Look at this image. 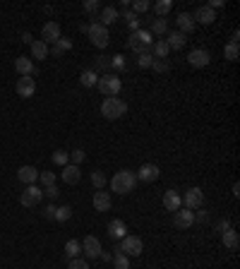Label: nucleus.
<instances>
[{
	"label": "nucleus",
	"mask_w": 240,
	"mask_h": 269,
	"mask_svg": "<svg viewBox=\"0 0 240 269\" xmlns=\"http://www.w3.org/2000/svg\"><path fill=\"white\" fill-rule=\"evenodd\" d=\"M171 10H173V0H159V2L154 5V12H156L161 20H163V17L171 12Z\"/></svg>",
	"instance_id": "nucleus-32"
},
{
	"label": "nucleus",
	"mask_w": 240,
	"mask_h": 269,
	"mask_svg": "<svg viewBox=\"0 0 240 269\" xmlns=\"http://www.w3.org/2000/svg\"><path fill=\"white\" fill-rule=\"evenodd\" d=\"M39 180L43 183V187L56 185V173H53V171H43V173H39Z\"/></svg>",
	"instance_id": "nucleus-43"
},
{
	"label": "nucleus",
	"mask_w": 240,
	"mask_h": 269,
	"mask_svg": "<svg viewBox=\"0 0 240 269\" xmlns=\"http://www.w3.org/2000/svg\"><path fill=\"white\" fill-rule=\"evenodd\" d=\"M137 183H140V180H137V176H135L132 171L122 168V171H118V173L111 178V190L118 192V195H130Z\"/></svg>",
	"instance_id": "nucleus-1"
},
{
	"label": "nucleus",
	"mask_w": 240,
	"mask_h": 269,
	"mask_svg": "<svg viewBox=\"0 0 240 269\" xmlns=\"http://www.w3.org/2000/svg\"><path fill=\"white\" fill-rule=\"evenodd\" d=\"M209 60H211V53L204 51V48H195V51L187 53V65H192V67H207Z\"/></svg>",
	"instance_id": "nucleus-13"
},
{
	"label": "nucleus",
	"mask_w": 240,
	"mask_h": 269,
	"mask_svg": "<svg viewBox=\"0 0 240 269\" xmlns=\"http://www.w3.org/2000/svg\"><path fill=\"white\" fill-rule=\"evenodd\" d=\"M84 12H89V15H94V12H99L101 10V5H99V0H84Z\"/></svg>",
	"instance_id": "nucleus-46"
},
{
	"label": "nucleus",
	"mask_w": 240,
	"mask_h": 269,
	"mask_svg": "<svg viewBox=\"0 0 240 269\" xmlns=\"http://www.w3.org/2000/svg\"><path fill=\"white\" fill-rule=\"evenodd\" d=\"M221 240H223L226 250H238V245H240L238 231H233V228H226V231H221Z\"/></svg>",
	"instance_id": "nucleus-24"
},
{
	"label": "nucleus",
	"mask_w": 240,
	"mask_h": 269,
	"mask_svg": "<svg viewBox=\"0 0 240 269\" xmlns=\"http://www.w3.org/2000/svg\"><path fill=\"white\" fill-rule=\"evenodd\" d=\"M56 221L60 224H65V221H70L72 219V207H67V205H62V207H56V216H53Z\"/></svg>",
	"instance_id": "nucleus-34"
},
{
	"label": "nucleus",
	"mask_w": 240,
	"mask_h": 269,
	"mask_svg": "<svg viewBox=\"0 0 240 269\" xmlns=\"http://www.w3.org/2000/svg\"><path fill=\"white\" fill-rule=\"evenodd\" d=\"M15 70H17L22 77H31V75H36V67H34V62H31L29 58H24V56L15 58Z\"/></svg>",
	"instance_id": "nucleus-21"
},
{
	"label": "nucleus",
	"mask_w": 240,
	"mask_h": 269,
	"mask_svg": "<svg viewBox=\"0 0 240 269\" xmlns=\"http://www.w3.org/2000/svg\"><path fill=\"white\" fill-rule=\"evenodd\" d=\"M80 252H82V243H80V240L70 238L67 243H65V255H67L70 260H75V257H77Z\"/></svg>",
	"instance_id": "nucleus-31"
},
{
	"label": "nucleus",
	"mask_w": 240,
	"mask_h": 269,
	"mask_svg": "<svg viewBox=\"0 0 240 269\" xmlns=\"http://www.w3.org/2000/svg\"><path fill=\"white\" fill-rule=\"evenodd\" d=\"M106 176H103V171H94V173H91V185H94V187H96V190H103V187H106Z\"/></svg>",
	"instance_id": "nucleus-37"
},
{
	"label": "nucleus",
	"mask_w": 240,
	"mask_h": 269,
	"mask_svg": "<svg viewBox=\"0 0 240 269\" xmlns=\"http://www.w3.org/2000/svg\"><path fill=\"white\" fill-rule=\"evenodd\" d=\"M185 41H187V36H185V34H180V31H171V34H168V39H166L168 48H173V51H180V48L185 46Z\"/></svg>",
	"instance_id": "nucleus-26"
},
{
	"label": "nucleus",
	"mask_w": 240,
	"mask_h": 269,
	"mask_svg": "<svg viewBox=\"0 0 240 269\" xmlns=\"http://www.w3.org/2000/svg\"><path fill=\"white\" fill-rule=\"evenodd\" d=\"M58 195H60V192H58V187H56V185H48V187L43 190V197H51V200H56Z\"/></svg>",
	"instance_id": "nucleus-47"
},
{
	"label": "nucleus",
	"mask_w": 240,
	"mask_h": 269,
	"mask_svg": "<svg viewBox=\"0 0 240 269\" xmlns=\"http://www.w3.org/2000/svg\"><path fill=\"white\" fill-rule=\"evenodd\" d=\"M240 56V43H226L223 46V58L231 60V62H236Z\"/></svg>",
	"instance_id": "nucleus-33"
},
{
	"label": "nucleus",
	"mask_w": 240,
	"mask_h": 269,
	"mask_svg": "<svg viewBox=\"0 0 240 269\" xmlns=\"http://www.w3.org/2000/svg\"><path fill=\"white\" fill-rule=\"evenodd\" d=\"M202 205H204V192H202V187H187V192L182 195V207L185 209H202Z\"/></svg>",
	"instance_id": "nucleus-7"
},
{
	"label": "nucleus",
	"mask_w": 240,
	"mask_h": 269,
	"mask_svg": "<svg viewBox=\"0 0 240 269\" xmlns=\"http://www.w3.org/2000/svg\"><path fill=\"white\" fill-rule=\"evenodd\" d=\"M67 156H70V161H72L75 166H80V164L84 161V156H87V154H84V149H75L72 154H67Z\"/></svg>",
	"instance_id": "nucleus-44"
},
{
	"label": "nucleus",
	"mask_w": 240,
	"mask_h": 269,
	"mask_svg": "<svg viewBox=\"0 0 240 269\" xmlns=\"http://www.w3.org/2000/svg\"><path fill=\"white\" fill-rule=\"evenodd\" d=\"M207 219H209V214H207L204 209H200L197 214H195V221H207Z\"/></svg>",
	"instance_id": "nucleus-49"
},
{
	"label": "nucleus",
	"mask_w": 240,
	"mask_h": 269,
	"mask_svg": "<svg viewBox=\"0 0 240 269\" xmlns=\"http://www.w3.org/2000/svg\"><path fill=\"white\" fill-rule=\"evenodd\" d=\"M149 51H151V56H154L156 60H168V51H171V48H168V43H166V41H154Z\"/></svg>",
	"instance_id": "nucleus-25"
},
{
	"label": "nucleus",
	"mask_w": 240,
	"mask_h": 269,
	"mask_svg": "<svg viewBox=\"0 0 240 269\" xmlns=\"http://www.w3.org/2000/svg\"><path fill=\"white\" fill-rule=\"evenodd\" d=\"M137 180H142V183H154V180H159V176H161V171H159V166L156 164H144L137 173Z\"/></svg>",
	"instance_id": "nucleus-16"
},
{
	"label": "nucleus",
	"mask_w": 240,
	"mask_h": 269,
	"mask_svg": "<svg viewBox=\"0 0 240 269\" xmlns=\"http://www.w3.org/2000/svg\"><path fill=\"white\" fill-rule=\"evenodd\" d=\"M15 89H17V94L22 99H31L36 94V82H34V77H20L17 84H15Z\"/></svg>",
	"instance_id": "nucleus-15"
},
{
	"label": "nucleus",
	"mask_w": 240,
	"mask_h": 269,
	"mask_svg": "<svg viewBox=\"0 0 240 269\" xmlns=\"http://www.w3.org/2000/svg\"><path fill=\"white\" fill-rule=\"evenodd\" d=\"M149 0H135V2H132V12H135V15H140V12H149Z\"/></svg>",
	"instance_id": "nucleus-41"
},
{
	"label": "nucleus",
	"mask_w": 240,
	"mask_h": 269,
	"mask_svg": "<svg viewBox=\"0 0 240 269\" xmlns=\"http://www.w3.org/2000/svg\"><path fill=\"white\" fill-rule=\"evenodd\" d=\"M151 43H154V34H151L149 29L132 31L130 39H127V48L135 51V53H144V51H149Z\"/></svg>",
	"instance_id": "nucleus-3"
},
{
	"label": "nucleus",
	"mask_w": 240,
	"mask_h": 269,
	"mask_svg": "<svg viewBox=\"0 0 240 269\" xmlns=\"http://www.w3.org/2000/svg\"><path fill=\"white\" fill-rule=\"evenodd\" d=\"M125 67H127V62H125V56L116 53V56L111 58V70H113V75H118V72H125Z\"/></svg>",
	"instance_id": "nucleus-35"
},
{
	"label": "nucleus",
	"mask_w": 240,
	"mask_h": 269,
	"mask_svg": "<svg viewBox=\"0 0 240 269\" xmlns=\"http://www.w3.org/2000/svg\"><path fill=\"white\" fill-rule=\"evenodd\" d=\"M82 252H84L87 260H96L101 255V240L96 238V236H87V238L82 240Z\"/></svg>",
	"instance_id": "nucleus-11"
},
{
	"label": "nucleus",
	"mask_w": 240,
	"mask_h": 269,
	"mask_svg": "<svg viewBox=\"0 0 240 269\" xmlns=\"http://www.w3.org/2000/svg\"><path fill=\"white\" fill-rule=\"evenodd\" d=\"M151 34H159V36H161V34H166V31H168V24H166V20H161V17H159V20H154V22H151Z\"/></svg>",
	"instance_id": "nucleus-38"
},
{
	"label": "nucleus",
	"mask_w": 240,
	"mask_h": 269,
	"mask_svg": "<svg viewBox=\"0 0 240 269\" xmlns=\"http://www.w3.org/2000/svg\"><path fill=\"white\" fill-rule=\"evenodd\" d=\"M127 113V103L118 99V96H108V99H103V103H101V116L108 120H118L122 118Z\"/></svg>",
	"instance_id": "nucleus-2"
},
{
	"label": "nucleus",
	"mask_w": 240,
	"mask_h": 269,
	"mask_svg": "<svg viewBox=\"0 0 240 269\" xmlns=\"http://www.w3.org/2000/svg\"><path fill=\"white\" fill-rule=\"evenodd\" d=\"M96 82H99V72H96V70H94V67H91V70H84V72H82V75H80V84H82V87H96Z\"/></svg>",
	"instance_id": "nucleus-27"
},
{
	"label": "nucleus",
	"mask_w": 240,
	"mask_h": 269,
	"mask_svg": "<svg viewBox=\"0 0 240 269\" xmlns=\"http://www.w3.org/2000/svg\"><path fill=\"white\" fill-rule=\"evenodd\" d=\"M99 257H101L103 262H111V260H113V257H111V252H103V250H101V255H99Z\"/></svg>",
	"instance_id": "nucleus-53"
},
{
	"label": "nucleus",
	"mask_w": 240,
	"mask_h": 269,
	"mask_svg": "<svg viewBox=\"0 0 240 269\" xmlns=\"http://www.w3.org/2000/svg\"><path fill=\"white\" fill-rule=\"evenodd\" d=\"M22 41H24V43H29V46L34 43V39H31V34H29V31H24V34H22Z\"/></svg>",
	"instance_id": "nucleus-50"
},
{
	"label": "nucleus",
	"mask_w": 240,
	"mask_h": 269,
	"mask_svg": "<svg viewBox=\"0 0 240 269\" xmlns=\"http://www.w3.org/2000/svg\"><path fill=\"white\" fill-rule=\"evenodd\" d=\"M39 173H41V171H36L34 166H20V171H17V178L22 180V183H27V185H36V180H39Z\"/></svg>",
	"instance_id": "nucleus-22"
},
{
	"label": "nucleus",
	"mask_w": 240,
	"mask_h": 269,
	"mask_svg": "<svg viewBox=\"0 0 240 269\" xmlns=\"http://www.w3.org/2000/svg\"><path fill=\"white\" fill-rule=\"evenodd\" d=\"M72 48V39H65V36H60L58 41L53 43V46H48V56L53 53V58H60L65 51H70Z\"/></svg>",
	"instance_id": "nucleus-23"
},
{
	"label": "nucleus",
	"mask_w": 240,
	"mask_h": 269,
	"mask_svg": "<svg viewBox=\"0 0 240 269\" xmlns=\"http://www.w3.org/2000/svg\"><path fill=\"white\" fill-rule=\"evenodd\" d=\"M163 207L168 211H178L182 207V197H180L178 190H166L163 192Z\"/></svg>",
	"instance_id": "nucleus-17"
},
{
	"label": "nucleus",
	"mask_w": 240,
	"mask_h": 269,
	"mask_svg": "<svg viewBox=\"0 0 240 269\" xmlns=\"http://www.w3.org/2000/svg\"><path fill=\"white\" fill-rule=\"evenodd\" d=\"M176 22H178V31H180V34H185V36H187V34H192L195 27H197V24H195V20H192V12H180Z\"/></svg>",
	"instance_id": "nucleus-19"
},
{
	"label": "nucleus",
	"mask_w": 240,
	"mask_h": 269,
	"mask_svg": "<svg viewBox=\"0 0 240 269\" xmlns=\"http://www.w3.org/2000/svg\"><path fill=\"white\" fill-rule=\"evenodd\" d=\"M151 62H154V56H151L149 51L137 53V65H140V67H144V70H147V67H151Z\"/></svg>",
	"instance_id": "nucleus-39"
},
{
	"label": "nucleus",
	"mask_w": 240,
	"mask_h": 269,
	"mask_svg": "<svg viewBox=\"0 0 240 269\" xmlns=\"http://www.w3.org/2000/svg\"><path fill=\"white\" fill-rule=\"evenodd\" d=\"M43 216H46V219H53V216H56V205H48V207L43 209Z\"/></svg>",
	"instance_id": "nucleus-48"
},
{
	"label": "nucleus",
	"mask_w": 240,
	"mask_h": 269,
	"mask_svg": "<svg viewBox=\"0 0 240 269\" xmlns=\"http://www.w3.org/2000/svg\"><path fill=\"white\" fill-rule=\"evenodd\" d=\"M67 269H89V260H80V257H75V260H70Z\"/></svg>",
	"instance_id": "nucleus-45"
},
{
	"label": "nucleus",
	"mask_w": 240,
	"mask_h": 269,
	"mask_svg": "<svg viewBox=\"0 0 240 269\" xmlns=\"http://www.w3.org/2000/svg\"><path fill=\"white\" fill-rule=\"evenodd\" d=\"M41 200H43V190H41V187H36V185H27V187H24V192L20 195L22 207H36Z\"/></svg>",
	"instance_id": "nucleus-8"
},
{
	"label": "nucleus",
	"mask_w": 240,
	"mask_h": 269,
	"mask_svg": "<svg viewBox=\"0 0 240 269\" xmlns=\"http://www.w3.org/2000/svg\"><path fill=\"white\" fill-rule=\"evenodd\" d=\"M87 34H89V41L96 46V48H106L108 46V41H111V36H108V29L101 24V22H94L87 27Z\"/></svg>",
	"instance_id": "nucleus-6"
},
{
	"label": "nucleus",
	"mask_w": 240,
	"mask_h": 269,
	"mask_svg": "<svg viewBox=\"0 0 240 269\" xmlns=\"http://www.w3.org/2000/svg\"><path fill=\"white\" fill-rule=\"evenodd\" d=\"M41 36H43L41 41H43L46 46H53L60 36H62V34H60V24H58V22H53V20H51V22H46V24H43V29H41Z\"/></svg>",
	"instance_id": "nucleus-10"
},
{
	"label": "nucleus",
	"mask_w": 240,
	"mask_h": 269,
	"mask_svg": "<svg viewBox=\"0 0 240 269\" xmlns=\"http://www.w3.org/2000/svg\"><path fill=\"white\" fill-rule=\"evenodd\" d=\"M111 262H113V267H116V269H130V257H127V255H122V252H116Z\"/></svg>",
	"instance_id": "nucleus-36"
},
{
	"label": "nucleus",
	"mask_w": 240,
	"mask_h": 269,
	"mask_svg": "<svg viewBox=\"0 0 240 269\" xmlns=\"http://www.w3.org/2000/svg\"><path fill=\"white\" fill-rule=\"evenodd\" d=\"M207 5H209L211 10H216V7H221V5H223V0H211V2H207Z\"/></svg>",
	"instance_id": "nucleus-52"
},
{
	"label": "nucleus",
	"mask_w": 240,
	"mask_h": 269,
	"mask_svg": "<svg viewBox=\"0 0 240 269\" xmlns=\"http://www.w3.org/2000/svg\"><path fill=\"white\" fill-rule=\"evenodd\" d=\"M108 236L113 240H122L127 236V226H125L122 219H111V221H108Z\"/></svg>",
	"instance_id": "nucleus-18"
},
{
	"label": "nucleus",
	"mask_w": 240,
	"mask_h": 269,
	"mask_svg": "<svg viewBox=\"0 0 240 269\" xmlns=\"http://www.w3.org/2000/svg\"><path fill=\"white\" fill-rule=\"evenodd\" d=\"M125 22H127V29H130V34H132V31H140V27H142L140 15H135L132 10H125Z\"/></svg>",
	"instance_id": "nucleus-28"
},
{
	"label": "nucleus",
	"mask_w": 240,
	"mask_h": 269,
	"mask_svg": "<svg viewBox=\"0 0 240 269\" xmlns=\"http://www.w3.org/2000/svg\"><path fill=\"white\" fill-rule=\"evenodd\" d=\"M62 180L67 183V185H75V183H80L82 178V171H80V166H75V164H67V166H62Z\"/></svg>",
	"instance_id": "nucleus-20"
},
{
	"label": "nucleus",
	"mask_w": 240,
	"mask_h": 269,
	"mask_svg": "<svg viewBox=\"0 0 240 269\" xmlns=\"http://www.w3.org/2000/svg\"><path fill=\"white\" fill-rule=\"evenodd\" d=\"M233 195H236V197L240 195V183H233Z\"/></svg>",
	"instance_id": "nucleus-55"
},
{
	"label": "nucleus",
	"mask_w": 240,
	"mask_h": 269,
	"mask_svg": "<svg viewBox=\"0 0 240 269\" xmlns=\"http://www.w3.org/2000/svg\"><path fill=\"white\" fill-rule=\"evenodd\" d=\"M96 87H99V91H101V94L108 99V96H118V91L122 89V82H120L118 75H113V72H106V75H101V77H99Z\"/></svg>",
	"instance_id": "nucleus-4"
},
{
	"label": "nucleus",
	"mask_w": 240,
	"mask_h": 269,
	"mask_svg": "<svg viewBox=\"0 0 240 269\" xmlns=\"http://www.w3.org/2000/svg\"><path fill=\"white\" fill-rule=\"evenodd\" d=\"M116 20H118V10H116V7H101V24H103V27L113 24Z\"/></svg>",
	"instance_id": "nucleus-30"
},
{
	"label": "nucleus",
	"mask_w": 240,
	"mask_h": 269,
	"mask_svg": "<svg viewBox=\"0 0 240 269\" xmlns=\"http://www.w3.org/2000/svg\"><path fill=\"white\" fill-rule=\"evenodd\" d=\"M231 43H240V31H238V29L231 34Z\"/></svg>",
	"instance_id": "nucleus-51"
},
{
	"label": "nucleus",
	"mask_w": 240,
	"mask_h": 269,
	"mask_svg": "<svg viewBox=\"0 0 240 269\" xmlns=\"http://www.w3.org/2000/svg\"><path fill=\"white\" fill-rule=\"evenodd\" d=\"M118 252H122V255H127V257H137V255H142V250H144V243H142V238H137V236H125V238L120 240V245L116 248Z\"/></svg>",
	"instance_id": "nucleus-5"
},
{
	"label": "nucleus",
	"mask_w": 240,
	"mask_h": 269,
	"mask_svg": "<svg viewBox=\"0 0 240 269\" xmlns=\"http://www.w3.org/2000/svg\"><path fill=\"white\" fill-rule=\"evenodd\" d=\"M192 20H195V24L200 22V24L207 27V24H214V22H216V12L211 10L209 5H202V7H197V10L192 12Z\"/></svg>",
	"instance_id": "nucleus-14"
},
{
	"label": "nucleus",
	"mask_w": 240,
	"mask_h": 269,
	"mask_svg": "<svg viewBox=\"0 0 240 269\" xmlns=\"http://www.w3.org/2000/svg\"><path fill=\"white\" fill-rule=\"evenodd\" d=\"M120 7L122 10H130V0H120Z\"/></svg>",
	"instance_id": "nucleus-54"
},
{
	"label": "nucleus",
	"mask_w": 240,
	"mask_h": 269,
	"mask_svg": "<svg viewBox=\"0 0 240 269\" xmlns=\"http://www.w3.org/2000/svg\"><path fill=\"white\" fill-rule=\"evenodd\" d=\"M192 224H195V211H192V209L180 207L178 211H173V226H176V228H180V231H187Z\"/></svg>",
	"instance_id": "nucleus-9"
},
{
	"label": "nucleus",
	"mask_w": 240,
	"mask_h": 269,
	"mask_svg": "<svg viewBox=\"0 0 240 269\" xmlns=\"http://www.w3.org/2000/svg\"><path fill=\"white\" fill-rule=\"evenodd\" d=\"M53 164H58V166H67L70 164V156H67V151H53Z\"/></svg>",
	"instance_id": "nucleus-40"
},
{
	"label": "nucleus",
	"mask_w": 240,
	"mask_h": 269,
	"mask_svg": "<svg viewBox=\"0 0 240 269\" xmlns=\"http://www.w3.org/2000/svg\"><path fill=\"white\" fill-rule=\"evenodd\" d=\"M31 56L36 60H46L48 58V46H46L43 41H34V43H31Z\"/></svg>",
	"instance_id": "nucleus-29"
},
{
	"label": "nucleus",
	"mask_w": 240,
	"mask_h": 269,
	"mask_svg": "<svg viewBox=\"0 0 240 269\" xmlns=\"http://www.w3.org/2000/svg\"><path fill=\"white\" fill-rule=\"evenodd\" d=\"M151 70H154V72H168V70H171V62H168V60H156L154 58Z\"/></svg>",
	"instance_id": "nucleus-42"
},
{
	"label": "nucleus",
	"mask_w": 240,
	"mask_h": 269,
	"mask_svg": "<svg viewBox=\"0 0 240 269\" xmlns=\"http://www.w3.org/2000/svg\"><path fill=\"white\" fill-rule=\"evenodd\" d=\"M91 207H94V211H111V207H113V202H111V192L96 190L94 197H91Z\"/></svg>",
	"instance_id": "nucleus-12"
}]
</instances>
